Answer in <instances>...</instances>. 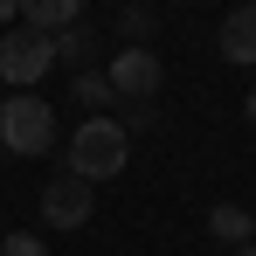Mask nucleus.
I'll return each instance as SVG.
<instances>
[{
  "label": "nucleus",
  "instance_id": "1",
  "mask_svg": "<svg viewBox=\"0 0 256 256\" xmlns=\"http://www.w3.org/2000/svg\"><path fill=\"white\" fill-rule=\"evenodd\" d=\"M125 160H132V132L118 125V118H84V125L70 132V166L62 173H76V180H111V173H125Z\"/></svg>",
  "mask_w": 256,
  "mask_h": 256
},
{
  "label": "nucleus",
  "instance_id": "2",
  "mask_svg": "<svg viewBox=\"0 0 256 256\" xmlns=\"http://www.w3.org/2000/svg\"><path fill=\"white\" fill-rule=\"evenodd\" d=\"M56 146V111H48L42 97H0V152H21V160H35Z\"/></svg>",
  "mask_w": 256,
  "mask_h": 256
},
{
  "label": "nucleus",
  "instance_id": "3",
  "mask_svg": "<svg viewBox=\"0 0 256 256\" xmlns=\"http://www.w3.org/2000/svg\"><path fill=\"white\" fill-rule=\"evenodd\" d=\"M48 62H56L48 35H35V28H7L0 35V84H35V76H48Z\"/></svg>",
  "mask_w": 256,
  "mask_h": 256
},
{
  "label": "nucleus",
  "instance_id": "4",
  "mask_svg": "<svg viewBox=\"0 0 256 256\" xmlns=\"http://www.w3.org/2000/svg\"><path fill=\"white\" fill-rule=\"evenodd\" d=\"M160 76H166V70H160V56H152V48H132V42L118 48V56H111V70H104L111 97H132V104H152Z\"/></svg>",
  "mask_w": 256,
  "mask_h": 256
},
{
  "label": "nucleus",
  "instance_id": "5",
  "mask_svg": "<svg viewBox=\"0 0 256 256\" xmlns=\"http://www.w3.org/2000/svg\"><path fill=\"white\" fill-rule=\"evenodd\" d=\"M42 222H56V228H84V222H90V180L56 173V180L42 187Z\"/></svg>",
  "mask_w": 256,
  "mask_h": 256
},
{
  "label": "nucleus",
  "instance_id": "6",
  "mask_svg": "<svg viewBox=\"0 0 256 256\" xmlns=\"http://www.w3.org/2000/svg\"><path fill=\"white\" fill-rule=\"evenodd\" d=\"M76 14H84V0H21V28H35V35H62V28H76Z\"/></svg>",
  "mask_w": 256,
  "mask_h": 256
},
{
  "label": "nucleus",
  "instance_id": "7",
  "mask_svg": "<svg viewBox=\"0 0 256 256\" xmlns=\"http://www.w3.org/2000/svg\"><path fill=\"white\" fill-rule=\"evenodd\" d=\"M222 56L242 62V70L256 62V7H236V14L222 21Z\"/></svg>",
  "mask_w": 256,
  "mask_h": 256
},
{
  "label": "nucleus",
  "instance_id": "8",
  "mask_svg": "<svg viewBox=\"0 0 256 256\" xmlns=\"http://www.w3.org/2000/svg\"><path fill=\"white\" fill-rule=\"evenodd\" d=\"M208 228L222 236V242H228V250H242V242H256V214H242L236 201H222V208L208 214Z\"/></svg>",
  "mask_w": 256,
  "mask_h": 256
},
{
  "label": "nucleus",
  "instance_id": "9",
  "mask_svg": "<svg viewBox=\"0 0 256 256\" xmlns=\"http://www.w3.org/2000/svg\"><path fill=\"white\" fill-rule=\"evenodd\" d=\"M152 28H160V14H152V7H125V35H132V48L152 42Z\"/></svg>",
  "mask_w": 256,
  "mask_h": 256
},
{
  "label": "nucleus",
  "instance_id": "10",
  "mask_svg": "<svg viewBox=\"0 0 256 256\" xmlns=\"http://www.w3.org/2000/svg\"><path fill=\"white\" fill-rule=\"evenodd\" d=\"M56 56H62V62H84L90 56V28H62V35H56Z\"/></svg>",
  "mask_w": 256,
  "mask_h": 256
},
{
  "label": "nucleus",
  "instance_id": "11",
  "mask_svg": "<svg viewBox=\"0 0 256 256\" xmlns=\"http://www.w3.org/2000/svg\"><path fill=\"white\" fill-rule=\"evenodd\" d=\"M76 104H90V118H97V111L111 104V84H104V76H76Z\"/></svg>",
  "mask_w": 256,
  "mask_h": 256
},
{
  "label": "nucleus",
  "instance_id": "12",
  "mask_svg": "<svg viewBox=\"0 0 256 256\" xmlns=\"http://www.w3.org/2000/svg\"><path fill=\"white\" fill-rule=\"evenodd\" d=\"M0 256H48V242H35L28 228H7L0 236Z\"/></svg>",
  "mask_w": 256,
  "mask_h": 256
},
{
  "label": "nucleus",
  "instance_id": "13",
  "mask_svg": "<svg viewBox=\"0 0 256 256\" xmlns=\"http://www.w3.org/2000/svg\"><path fill=\"white\" fill-rule=\"evenodd\" d=\"M14 7H21V0H0V28H7V21H14Z\"/></svg>",
  "mask_w": 256,
  "mask_h": 256
},
{
  "label": "nucleus",
  "instance_id": "14",
  "mask_svg": "<svg viewBox=\"0 0 256 256\" xmlns=\"http://www.w3.org/2000/svg\"><path fill=\"white\" fill-rule=\"evenodd\" d=\"M228 256H256V242H242V250H228Z\"/></svg>",
  "mask_w": 256,
  "mask_h": 256
},
{
  "label": "nucleus",
  "instance_id": "15",
  "mask_svg": "<svg viewBox=\"0 0 256 256\" xmlns=\"http://www.w3.org/2000/svg\"><path fill=\"white\" fill-rule=\"evenodd\" d=\"M250 118H256V90H250Z\"/></svg>",
  "mask_w": 256,
  "mask_h": 256
},
{
  "label": "nucleus",
  "instance_id": "16",
  "mask_svg": "<svg viewBox=\"0 0 256 256\" xmlns=\"http://www.w3.org/2000/svg\"><path fill=\"white\" fill-rule=\"evenodd\" d=\"M0 160H7V152H0Z\"/></svg>",
  "mask_w": 256,
  "mask_h": 256
}]
</instances>
